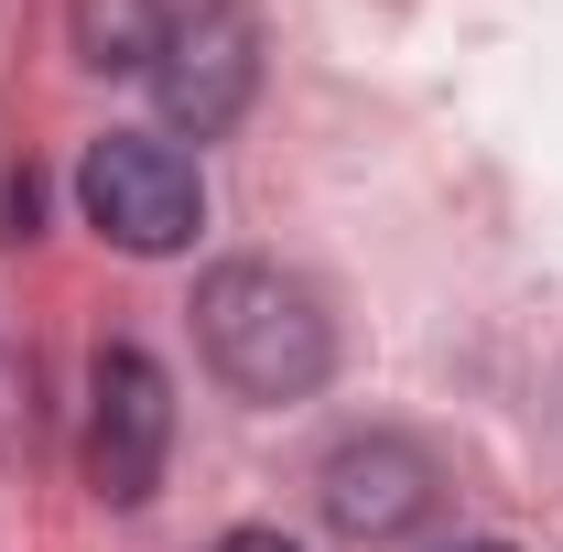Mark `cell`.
<instances>
[{"label":"cell","instance_id":"ba28073f","mask_svg":"<svg viewBox=\"0 0 563 552\" xmlns=\"http://www.w3.org/2000/svg\"><path fill=\"white\" fill-rule=\"evenodd\" d=\"M455 552H520V542H455Z\"/></svg>","mask_w":563,"mask_h":552},{"label":"cell","instance_id":"7a4b0ae2","mask_svg":"<svg viewBox=\"0 0 563 552\" xmlns=\"http://www.w3.org/2000/svg\"><path fill=\"white\" fill-rule=\"evenodd\" d=\"M76 207H87V228L109 250L174 261L207 228V174H196V152H174L152 131H109V141H87V163H76Z\"/></svg>","mask_w":563,"mask_h":552},{"label":"cell","instance_id":"8992f818","mask_svg":"<svg viewBox=\"0 0 563 552\" xmlns=\"http://www.w3.org/2000/svg\"><path fill=\"white\" fill-rule=\"evenodd\" d=\"M163 0H76V55L98 76H152V55H163Z\"/></svg>","mask_w":563,"mask_h":552},{"label":"cell","instance_id":"6da1fadb","mask_svg":"<svg viewBox=\"0 0 563 552\" xmlns=\"http://www.w3.org/2000/svg\"><path fill=\"white\" fill-rule=\"evenodd\" d=\"M196 346L239 401H314L336 368V314L282 261H217L196 281Z\"/></svg>","mask_w":563,"mask_h":552},{"label":"cell","instance_id":"277c9868","mask_svg":"<svg viewBox=\"0 0 563 552\" xmlns=\"http://www.w3.org/2000/svg\"><path fill=\"white\" fill-rule=\"evenodd\" d=\"M152 98H163L174 131H196V141L239 131V109L261 98V22L239 0H196L163 33V55H152Z\"/></svg>","mask_w":563,"mask_h":552},{"label":"cell","instance_id":"5b68a950","mask_svg":"<svg viewBox=\"0 0 563 552\" xmlns=\"http://www.w3.org/2000/svg\"><path fill=\"white\" fill-rule=\"evenodd\" d=\"M314 498H325V520L347 542H401V531H422L444 509V466H433V444H412V433H347L314 466Z\"/></svg>","mask_w":563,"mask_h":552},{"label":"cell","instance_id":"3957f363","mask_svg":"<svg viewBox=\"0 0 563 552\" xmlns=\"http://www.w3.org/2000/svg\"><path fill=\"white\" fill-rule=\"evenodd\" d=\"M163 444H174V379L141 346H98V368H87V487L109 509H141L163 487Z\"/></svg>","mask_w":563,"mask_h":552},{"label":"cell","instance_id":"52a82bcc","mask_svg":"<svg viewBox=\"0 0 563 552\" xmlns=\"http://www.w3.org/2000/svg\"><path fill=\"white\" fill-rule=\"evenodd\" d=\"M217 552H303V542H282V531H228Z\"/></svg>","mask_w":563,"mask_h":552}]
</instances>
